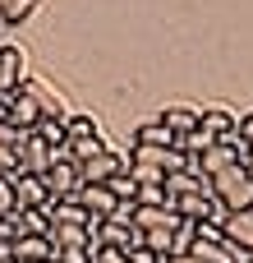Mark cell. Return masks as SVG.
<instances>
[{"label": "cell", "instance_id": "cell-1", "mask_svg": "<svg viewBox=\"0 0 253 263\" xmlns=\"http://www.w3.org/2000/svg\"><path fill=\"white\" fill-rule=\"evenodd\" d=\"M212 199L226 213H253V176L244 166H226L221 176H212Z\"/></svg>", "mask_w": 253, "mask_h": 263}, {"label": "cell", "instance_id": "cell-2", "mask_svg": "<svg viewBox=\"0 0 253 263\" xmlns=\"http://www.w3.org/2000/svg\"><path fill=\"white\" fill-rule=\"evenodd\" d=\"M46 190L55 203H69L83 194V166L65 153V157H51V171H46Z\"/></svg>", "mask_w": 253, "mask_h": 263}, {"label": "cell", "instance_id": "cell-3", "mask_svg": "<svg viewBox=\"0 0 253 263\" xmlns=\"http://www.w3.org/2000/svg\"><path fill=\"white\" fill-rule=\"evenodd\" d=\"M120 171H129V157L120 148H101L92 162H83V185H111Z\"/></svg>", "mask_w": 253, "mask_h": 263}, {"label": "cell", "instance_id": "cell-4", "mask_svg": "<svg viewBox=\"0 0 253 263\" xmlns=\"http://www.w3.org/2000/svg\"><path fill=\"white\" fill-rule=\"evenodd\" d=\"M9 125H14V134H32V129L41 125V106H37V97L28 92V83L9 97Z\"/></svg>", "mask_w": 253, "mask_h": 263}, {"label": "cell", "instance_id": "cell-5", "mask_svg": "<svg viewBox=\"0 0 253 263\" xmlns=\"http://www.w3.org/2000/svg\"><path fill=\"white\" fill-rule=\"evenodd\" d=\"M9 185H14L18 208H41V213H46V203H51L46 176H28V171H18V176H9Z\"/></svg>", "mask_w": 253, "mask_h": 263}, {"label": "cell", "instance_id": "cell-6", "mask_svg": "<svg viewBox=\"0 0 253 263\" xmlns=\"http://www.w3.org/2000/svg\"><path fill=\"white\" fill-rule=\"evenodd\" d=\"M78 203H83V213L101 227V222H111L115 213H120V199L106 190V185H83V194H78Z\"/></svg>", "mask_w": 253, "mask_h": 263}, {"label": "cell", "instance_id": "cell-7", "mask_svg": "<svg viewBox=\"0 0 253 263\" xmlns=\"http://www.w3.org/2000/svg\"><path fill=\"white\" fill-rule=\"evenodd\" d=\"M23 65H28V55H23V46H0V92L5 97H14L28 79H23Z\"/></svg>", "mask_w": 253, "mask_h": 263}, {"label": "cell", "instance_id": "cell-8", "mask_svg": "<svg viewBox=\"0 0 253 263\" xmlns=\"http://www.w3.org/2000/svg\"><path fill=\"white\" fill-rule=\"evenodd\" d=\"M18 166L28 176H46L51 171V148L37 139V134H18Z\"/></svg>", "mask_w": 253, "mask_h": 263}, {"label": "cell", "instance_id": "cell-9", "mask_svg": "<svg viewBox=\"0 0 253 263\" xmlns=\"http://www.w3.org/2000/svg\"><path fill=\"white\" fill-rule=\"evenodd\" d=\"M189 166H194L203 180H212V176H221L226 166H240V157H235V148H230V143H217V148H207L203 157H194Z\"/></svg>", "mask_w": 253, "mask_h": 263}, {"label": "cell", "instance_id": "cell-10", "mask_svg": "<svg viewBox=\"0 0 253 263\" xmlns=\"http://www.w3.org/2000/svg\"><path fill=\"white\" fill-rule=\"evenodd\" d=\"M157 120H161V125H166L175 139H184V134H194V129L203 125V111H198V106H184V102H180V106H166Z\"/></svg>", "mask_w": 253, "mask_h": 263}, {"label": "cell", "instance_id": "cell-11", "mask_svg": "<svg viewBox=\"0 0 253 263\" xmlns=\"http://www.w3.org/2000/svg\"><path fill=\"white\" fill-rule=\"evenodd\" d=\"M9 250H14V263H51L55 259V245L46 236H18Z\"/></svg>", "mask_w": 253, "mask_h": 263}, {"label": "cell", "instance_id": "cell-12", "mask_svg": "<svg viewBox=\"0 0 253 263\" xmlns=\"http://www.w3.org/2000/svg\"><path fill=\"white\" fill-rule=\"evenodd\" d=\"M203 190H212V180H203L194 166H184V171H171L166 176V199L175 203V199H184V194H203Z\"/></svg>", "mask_w": 253, "mask_h": 263}, {"label": "cell", "instance_id": "cell-13", "mask_svg": "<svg viewBox=\"0 0 253 263\" xmlns=\"http://www.w3.org/2000/svg\"><path fill=\"white\" fill-rule=\"evenodd\" d=\"M221 231H226L230 245H240V250L253 254V213H226L221 217Z\"/></svg>", "mask_w": 253, "mask_h": 263}, {"label": "cell", "instance_id": "cell-14", "mask_svg": "<svg viewBox=\"0 0 253 263\" xmlns=\"http://www.w3.org/2000/svg\"><path fill=\"white\" fill-rule=\"evenodd\" d=\"M9 222H14V240H18V236H46V231H51V217H46L41 208H18Z\"/></svg>", "mask_w": 253, "mask_h": 263}, {"label": "cell", "instance_id": "cell-15", "mask_svg": "<svg viewBox=\"0 0 253 263\" xmlns=\"http://www.w3.org/2000/svg\"><path fill=\"white\" fill-rule=\"evenodd\" d=\"M235 125H240V111H226V106H212V111H203V129H207L217 143H221V139H226Z\"/></svg>", "mask_w": 253, "mask_h": 263}, {"label": "cell", "instance_id": "cell-16", "mask_svg": "<svg viewBox=\"0 0 253 263\" xmlns=\"http://www.w3.org/2000/svg\"><path fill=\"white\" fill-rule=\"evenodd\" d=\"M78 139H101V129H97V120L88 111H69L65 116V143H78Z\"/></svg>", "mask_w": 253, "mask_h": 263}, {"label": "cell", "instance_id": "cell-17", "mask_svg": "<svg viewBox=\"0 0 253 263\" xmlns=\"http://www.w3.org/2000/svg\"><path fill=\"white\" fill-rule=\"evenodd\" d=\"M180 139L161 125V120H152V125H143L138 134H134V148H175Z\"/></svg>", "mask_w": 253, "mask_h": 263}, {"label": "cell", "instance_id": "cell-18", "mask_svg": "<svg viewBox=\"0 0 253 263\" xmlns=\"http://www.w3.org/2000/svg\"><path fill=\"white\" fill-rule=\"evenodd\" d=\"M138 231H157V227H175V208H138L134 203V217H129Z\"/></svg>", "mask_w": 253, "mask_h": 263}, {"label": "cell", "instance_id": "cell-19", "mask_svg": "<svg viewBox=\"0 0 253 263\" xmlns=\"http://www.w3.org/2000/svg\"><path fill=\"white\" fill-rule=\"evenodd\" d=\"M180 222V217H175ZM171 236H175V227H157V231H143V250H152L157 259H171Z\"/></svg>", "mask_w": 253, "mask_h": 263}, {"label": "cell", "instance_id": "cell-20", "mask_svg": "<svg viewBox=\"0 0 253 263\" xmlns=\"http://www.w3.org/2000/svg\"><path fill=\"white\" fill-rule=\"evenodd\" d=\"M32 134H37V139H41L51 153H55V148H65V120H51V116H41V125H37Z\"/></svg>", "mask_w": 253, "mask_h": 263}, {"label": "cell", "instance_id": "cell-21", "mask_svg": "<svg viewBox=\"0 0 253 263\" xmlns=\"http://www.w3.org/2000/svg\"><path fill=\"white\" fill-rule=\"evenodd\" d=\"M194 236H198V222H175V236H171V259L175 254H189V245H194Z\"/></svg>", "mask_w": 253, "mask_h": 263}, {"label": "cell", "instance_id": "cell-22", "mask_svg": "<svg viewBox=\"0 0 253 263\" xmlns=\"http://www.w3.org/2000/svg\"><path fill=\"white\" fill-rule=\"evenodd\" d=\"M138 208H171V199H166V180L161 185H138V199H134Z\"/></svg>", "mask_w": 253, "mask_h": 263}, {"label": "cell", "instance_id": "cell-23", "mask_svg": "<svg viewBox=\"0 0 253 263\" xmlns=\"http://www.w3.org/2000/svg\"><path fill=\"white\" fill-rule=\"evenodd\" d=\"M37 9V0H0V23H23Z\"/></svg>", "mask_w": 253, "mask_h": 263}, {"label": "cell", "instance_id": "cell-24", "mask_svg": "<svg viewBox=\"0 0 253 263\" xmlns=\"http://www.w3.org/2000/svg\"><path fill=\"white\" fill-rule=\"evenodd\" d=\"M106 190H111V194H115L120 203H134V199H138V185H134V176H129V171H120V176H115V180H111Z\"/></svg>", "mask_w": 253, "mask_h": 263}, {"label": "cell", "instance_id": "cell-25", "mask_svg": "<svg viewBox=\"0 0 253 263\" xmlns=\"http://www.w3.org/2000/svg\"><path fill=\"white\" fill-rule=\"evenodd\" d=\"M23 166H18V143H0V176L9 180V176H18Z\"/></svg>", "mask_w": 253, "mask_h": 263}, {"label": "cell", "instance_id": "cell-26", "mask_svg": "<svg viewBox=\"0 0 253 263\" xmlns=\"http://www.w3.org/2000/svg\"><path fill=\"white\" fill-rule=\"evenodd\" d=\"M18 213V199H14V185L0 176V217H14Z\"/></svg>", "mask_w": 253, "mask_h": 263}, {"label": "cell", "instance_id": "cell-27", "mask_svg": "<svg viewBox=\"0 0 253 263\" xmlns=\"http://www.w3.org/2000/svg\"><path fill=\"white\" fill-rule=\"evenodd\" d=\"M124 259H129V263H166V259H157L152 250H143V245H138V250H129Z\"/></svg>", "mask_w": 253, "mask_h": 263}, {"label": "cell", "instance_id": "cell-28", "mask_svg": "<svg viewBox=\"0 0 253 263\" xmlns=\"http://www.w3.org/2000/svg\"><path fill=\"white\" fill-rule=\"evenodd\" d=\"M240 139H249V143H253V111L240 116Z\"/></svg>", "mask_w": 253, "mask_h": 263}, {"label": "cell", "instance_id": "cell-29", "mask_svg": "<svg viewBox=\"0 0 253 263\" xmlns=\"http://www.w3.org/2000/svg\"><path fill=\"white\" fill-rule=\"evenodd\" d=\"M0 245H14V222L0 217Z\"/></svg>", "mask_w": 253, "mask_h": 263}, {"label": "cell", "instance_id": "cell-30", "mask_svg": "<svg viewBox=\"0 0 253 263\" xmlns=\"http://www.w3.org/2000/svg\"><path fill=\"white\" fill-rule=\"evenodd\" d=\"M0 143H18V134H14V125H9V120H0Z\"/></svg>", "mask_w": 253, "mask_h": 263}, {"label": "cell", "instance_id": "cell-31", "mask_svg": "<svg viewBox=\"0 0 253 263\" xmlns=\"http://www.w3.org/2000/svg\"><path fill=\"white\" fill-rule=\"evenodd\" d=\"M0 263H14V250L9 245H0Z\"/></svg>", "mask_w": 253, "mask_h": 263}, {"label": "cell", "instance_id": "cell-32", "mask_svg": "<svg viewBox=\"0 0 253 263\" xmlns=\"http://www.w3.org/2000/svg\"><path fill=\"white\" fill-rule=\"evenodd\" d=\"M166 263H198L194 254H175V259H166Z\"/></svg>", "mask_w": 253, "mask_h": 263}, {"label": "cell", "instance_id": "cell-33", "mask_svg": "<svg viewBox=\"0 0 253 263\" xmlns=\"http://www.w3.org/2000/svg\"><path fill=\"white\" fill-rule=\"evenodd\" d=\"M0 120H9V97H0Z\"/></svg>", "mask_w": 253, "mask_h": 263}, {"label": "cell", "instance_id": "cell-34", "mask_svg": "<svg viewBox=\"0 0 253 263\" xmlns=\"http://www.w3.org/2000/svg\"><path fill=\"white\" fill-rule=\"evenodd\" d=\"M244 171H249V176H253V148H249V157H244Z\"/></svg>", "mask_w": 253, "mask_h": 263}, {"label": "cell", "instance_id": "cell-35", "mask_svg": "<svg viewBox=\"0 0 253 263\" xmlns=\"http://www.w3.org/2000/svg\"><path fill=\"white\" fill-rule=\"evenodd\" d=\"M0 97H5V92H0Z\"/></svg>", "mask_w": 253, "mask_h": 263}]
</instances>
